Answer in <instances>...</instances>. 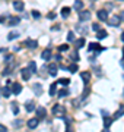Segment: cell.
<instances>
[{
	"mask_svg": "<svg viewBox=\"0 0 124 132\" xmlns=\"http://www.w3.org/2000/svg\"><path fill=\"white\" fill-rule=\"evenodd\" d=\"M48 18H50V19H54V18H56V15H54V13H50V15H48Z\"/></svg>",
	"mask_w": 124,
	"mask_h": 132,
	"instance_id": "cell-43",
	"label": "cell"
},
{
	"mask_svg": "<svg viewBox=\"0 0 124 132\" xmlns=\"http://www.w3.org/2000/svg\"><path fill=\"white\" fill-rule=\"evenodd\" d=\"M92 29H94V31H98V29H101V28H99V24H92Z\"/></svg>",
	"mask_w": 124,
	"mask_h": 132,
	"instance_id": "cell-37",
	"label": "cell"
},
{
	"mask_svg": "<svg viewBox=\"0 0 124 132\" xmlns=\"http://www.w3.org/2000/svg\"><path fill=\"white\" fill-rule=\"evenodd\" d=\"M56 91H57V82H53L50 85V95H56Z\"/></svg>",
	"mask_w": 124,
	"mask_h": 132,
	"instance_id": "cell-23",
	"label": "cell"
},
{
	"mask_svg": "<svg viewBox=\"0 0 124 132\" xmlns=\"http://www.w3.org/2000/svg\"><path fill=\"white\" fill-rule=\"evenodd\" d=\"M10 87H12V93H13L15 95H16V94H19L20 91H22V85H20V84L12 82V85H10Z\"/></svg>",
	"mask_w": 124,
	"mask_h": 132,
	"instance_id": "cell-8",
	"label": "cell"
},
{
	"mask_svg": "<svg viewBox=\"0 0 124 132\" xmlns=\"http://www.w3.org/2000/svg\"><path fill=\"white\" fill-rule=\"evenodd\" d=\"M57 63H51V65L48 66V72H50V75L51 76H56L57 75Z\"/></svg>",
	"mask_w": 124,
	"mask_h": 132,
	"instance_id": "cell-11",
	"label": "cell"
},
{
	"mask_svg": "<svg viewBox=\"0 0 124 132\" xmlns=\"http://www.w3.org/2000/svg\"><path fill=\"white\" fill-rule=\"evenodd\" d=\"M92 2H95V0H92Z\"/></svg>",
	"mask_w": 124,
	"mask_h": 132,
	"instance_id": "cell-50",
	"label": "cell"
},
{
	"mask_svg": "<svg viewBox=\"0 0 124 132\" xmlns=\"http://www.w3.org/2000/svg\"><path fill=\"white\" fill-rule=\"evenodd\" d=\"M89 50L91 52H101V50H104V47H101L98 43H91L89 44Z\"/></svg>",
	"mask_w": 124,
	"mask_h": 132,
	"instance_id": "cell-12",
	"label": "cell"
},
{
	"mask_svg": "<svg viewBox=\"0 0 124 132\" xmlns=\"http://www.w3.org/2000/svg\"><path fill=\"white\" fill-rule=\"evenodd\" d=\"M112 120H114V119H111V118H105V119H104V126H105V129H107V131L110 129Z\"/></svg>",
	"mask_w": 124,
	"mask_h": 132,
	"instance_id": "cell-21",
	"label": "cell"
},
{
	"mask_svg": "<svg viewBox=\"0 0 124 132\" xmlns=\"http://www.w3.org/2000/svg\"><path fill=\"white\" fill-rule=\"evenodd\" d=\"M88 94H89V88H85V91H83V98L88 97Z\"/></svg>",
	"mask_w": 124,
	"mask_h": 132,
	"instance_id": "cell-40",
	"label": "cell"
},
{
	"mask_svg": "<svg viewBox=\"0 0 124 132\" xmlns=\"http://www.w3.org/2000/svg\"><path fill=\"white\" fill-rule=\"evenodd\" d=\"M66 95H69V91L66 88H63V90L58 91V97H66Z\"/></svg>",
	"mask_w": 124,
	"mask_h": 132,
	"instance_id": "cell-32",
	"label": "cell"
},
{
	"mask_svg": "<svg viewBox=\"0 0 124 132\" xmlns=\"http://www.w3.org/2000/svg\"><path fill=\"white\" fill-rule=\"evenodd\" d=\"M53 113L56 114V116H64L66 114V109L63 107V106H60V104H54V107H53Z\"/></svg>",
	"mask_w": 124,
	"mask_h": 132,
	"instance_id": "cell-1",
	"label": "cell"
},
{
	"mask_svg": "<svg viewBox=\"0 0 124 132\" xmlns=\"http://www.w3.org/2000/svg\"><path fill=\"white\" fill-rule=\"evenodd\" d=\"M76 29L79 31V32H82V34H86V32H88V28H85V27H80V25H77Z\"/></svg>",
	"mask_w": 124,
	"mask_h": 132,
	"instance_id": "cell-33",
	"label": "cell"
},
{
	"mask_svg": "<svg viewBox=\"0 0 124 132\" xmlns=\"http://www.w3.org/2000/svg\"><path fill=\"white\" fill-rule=\"evenodd\" d=\"M70 57H72V60H79V56H77V48H75L72 53H70Z\"/></svg>",
	"mask_w": 124,
	"mask_h": 132,
	"instance_id": "cell-29",
	"label": "cell"
},
{
	"mask_svg": "<svg viewBox=\"0 0 124 132\" xmlns=\"http://www.w3.org/2000/svg\"><path fill=\"white\" fill-rule=\"evenodd\" d=\"M9 73H10V71H9V69H5V72H3V75H9Z\"/></svg>",
	"mask_w": 124,
	"mask_h": 132,
	"instance_id": "cell-44",
	"label": "cell"
},
{
	"mask_svg": "<svg viewBox=\"0 0 124 132\" xmlns=\"http://www.w3.org/2000/svg\"><path fill=\"white\" fill-rule=\"evenodd\" d=\"M25 46L28 48H37L38 47V43L35 41V40H26V41H25Z\"/></svg>",
	"mask_w": 124,
	"mask_h": 132,
	"instance_id": "cell-14",
	"label": "cell"
},
{
	"mask_svg": "<svg viewBox=\"0 0 124 132\" xmlns=\"http://www.w3.org/2000/svg\"><path fill=\"white\" fill-rule=\"evenodd\" d=\"M67 41H75V34H73V31H69V34H67Z\"/></svg>",
	"mask_w": 124,
	"mask_h": 132,
	"instance_id": "cell-34",
	"label": "cell"
},
{
	"mask_svg": "<svg viewBox=\"0 0 124 132\" xmlns=\"http://www.w3.org/2000/svg\"><path fill=\"white\" fill-rule=\"evenodd\" d=\"M19 37V32H16V31H15V32H9V35H7V40H15V38H18Z\"/></svg>",
	"mask_w": 124,
	"mask_h": 132,
	"instance_id": "cell-28",
	"label": "cell"
},
{
	"mask_svg": "<svg viewBox=\"0 0 124 132\" xmlns=\"http://www.w3.org/2000/svg\"><path fill=\"white\" fill-rule=\"evenodd\" d=\"M121 40H123V41H124V32L121 34Z\"/></svg>",
	"mask_w": 124,
	"mask_h": 132,
	"instance_id": "cell-46",
	"label": "cell"
},
{
	"mask_svg": "<svg viewBox=\"0 0 124 132\" xmlns=\"http://www.w3.org/2000/svg\"><path fill=\"white\" fill-rule=\"evenodd\" d=\"M73 7H75V9H76L77 12H79V10H82V9H83V2H82V0H76Z\"/></svg>",
	"mask_w": 124,
	"mask_h": 132,
	"instance_id": "cell-20",
	"label": "cell"
},
{
	"mask_svg": "<svg viewBox=\"0 0 124 132\" xmlns=\"http://www.w3.org/2000/svg\"><path fill=\"white\" fill-rule=\"evenodd\" d=\"M2 94H3V97H10V87H5L2 90Z\"/></svg>",
	"mask_w": 124,
	"mask_h": 132,
	"instance_id": "cell-26",
	"label": "cell"
},
{
	"mask_svg": "<svg viewBox=\"0 0 124 132\" xmlns=\"http://www.w3.org/2000/svg\"><path fill=\"white\" fill-rule=\"evenodd\" d=\"M70 15V7H63L61 9V16L63 18H67Z\"/></svg>",
	"mask_w": 124,
	"mask_h": 132,
	"instance_id": "cell-25",
	"label": "cell"
},
{
	"mask_svg": "<svg viewBox=\"0 0 124 132\" xmlns=\"http://www.w3.org/2000/svg\"><path fill=\"white\" fill-rule=\"evenodd\" d=\"M19 22H20V19L18 18V16H12V18H9V25H12V27L18 25Z\"/></svg>",
	"mask_w": 124,
	"mask_h": 132,
	"instance_id": "cell-19",
	"label": "cell"
},
{
	"mask_svg": "<svg viewBox=\"0 0 124 132\" xmlns=\"http://www.w3.org/2000/svg\"><path fill=\"white\" fill-rule=\"evenodd\" d=\"M123 56H124V47H123Z\"/></svg>",
	"mask_w": 124,
	"mask_h": 132,
	"instance_id": "cell-48",
	"label": "cell"
},
{
	"mask_svg": "<svg viewBox=\"0 0 124 132\" xmlns=\"http://www.w3.org/2000/svg\"><path fill=\"white\" fill-rule=\"evenodd\" d=\"M41 57H43L44 60H48V59L51 57V50H50V48H45V50L41 53Z\"/></svg>",
	"mask_w": 124,
	"mask_h": 132,
	"instance_id": "cell-17",
	"label": "cell"
},
{
	"mask_svg": "<svg viewBox=\"0 0 124 132\" xmlns=\"http://www.w3.org/2000/svg\"><path fill=\"white\" fill-rule=\"evenodd\" d=\"M25 107H26V112H34V109H35V104H34V101H26Z\"/></svg>",
	"mask_w": 124,
	"mask_h": 132,
	"instance_id": "cell-22",
	"label": "cell"
},
{
	"mask_svg": "<svg viewBox=\"0 0 124 132\" xmlns=\"http://www.w3.org/2000/svg\"><path fill=\"white\" fill-rule=\"evenodd\" d=\"M96 37H98V40H104V38H107V35H108V32L105 31V29H98L96 31Z\"/></svg>",
	"mask_w": 124,
	"mask_h": 132,
	"instance_id": "cell-15",
	"label": "cell"
},
{
	"mask_svg": "<svg viewBox=\"0 0 124 132\" xmlns=\"http://www.w3.org/2000/svg\"><path fill=\"white\" fill-rule=\"evenodd\" d=\"M5 60H6V63H9V62H12V60H13V56H6V59H5Z\"/></svg>",
	"mask_w": 124,
	"mask_h": 132,
	"instance_id": "cell-39",
	"label": "cell"
},
{
	"mask_svg": "<svg viewBox=\"0 0 124 132\" xmlns=\"http://www.w3.org/2000/svg\"><path fill=\"white\" fill-rule=\"evenodd\" d=\"M13 125H15V126H20V125H22V120H15Z\"/></svg>",
	"mask_w": 124,
	"mask_h": 132,
	"instance_id": "cell-41",
	"label": "cell"
},
{
	"mask_svg": "<svg viewBox=\"0 0 124 132\" xmlns=\"http://www.w3.org/2000/svg\"><path fill=\"white\" fill-rule=\"evenodd\" d=\"M13 7H15V10H18V12H22V10L25 9V5H24V2H20V0H15Z\"/></svg>",
	"mask_w": 124,
	"mask_h": 132,
	"instance_id": "cell-7",
	"label": "cell"
},
{
	"mask_svg": "<svg viewBox=\"0 0 124 132\" xmlns=\"http://www.w3.org/2000/svg\"><path fill=\"white\" fill-rule=\"evenodd\" d=\"M107 21H108V25H111V27H118L120 25V21H121V19H120V16H111V18H108L107 19Z\"/></svg>",
	"mask_w": 124,
	"mask_h": 132,
	"instance_id": "cell-3",
	"label": "cell"
},
{
	"mask_svg": "<svg viewBox=\"0 0 124 132\" xmlns=\"http://www.w3.org/2000/svg\"><path fill=\"white\" fill-rule=\"evenodd\" d=\"M20 75H22V79H24V81H29V79H31V75H32V72L29 71L28 68H25V69H22Z\"/></svg>",
	"mask_w": 124,
	"mask_h": 132,
	"instance_id": "cell-6",
	"label": "cell"
},
{
	"mask_svg": "<svg viewBox=\"0 0 124 132\" xmlns=\"http://www.w3.org/2000/svg\"><path fill=\"white\" fill-rule=\"evenodd\" d=\"M58 84H61V85H69L70 84V79H67V78H61V79H58Z\"/></svg>",
	"mask_w": 124,
	"mask_h": 132,
	"instance_id": "cell-31",
	"label": "cell"
},
{
	"mask_svg": "<svg viewBox=\"0 0 124 132\" xmlns=\"http://www.w3.org/2000/svg\"><path fill=\"white\" fill-rule=\"evenodd\" d=\"M35 113H37V118L38 119H44L47 116V110H45V107H37Z\"/></svg>",
	"mask_w": 124,
	"mask_h": 132,
	"instance_id": "cell-4",
	"label": "cell"
},
{
	"mask_svg": "<svg viewBox=\"0 0 124 132\" xmlns=\"http://www.w3.org/2000/svg\"><path fill=\"white\" fill-rule=\"evenodd\" d=\"M32 91L35 95H41L43 94V85L38 84V82H35V84L32 85Z\"/></svg>",
	"mask_w": 124,
	"mask_h": 132,
	"instance_id": "cell-5",
	"label": "cell"
},
{
	"mask_svg": "<svg viewBox=\"0 0 124 132\" xmlns=\"http://www.w3.org/2000/svg\"><path fill=\"white\" fill-rule=\"evenodd\" d=\"M64 122H66V128L69 129V126H70V120H69V119H64Z\"/></svg>",
	"mask_w": 124,
	"mask_h": 132,
	"instance_id": "cell-42",
	"label": "cell"
},
{
	"mask_svg": "<svg viewBox=\"0 0 124 132\" xmlns=\"http://www.w3.org/2000/svg\"><path fill=\"white\" fill-rule=\"evenodd\" d=\"M28 69L32 72V73L37 72V65H35V62H29V63H28Z\"/></svg>",
	"mask_w": 124,
	"mask_h": 132,
	"instance_id": "cell-24",
	"label": "cell"
},
{
	"mask_svg": "<svg viewBox=\"0 0 124 132\" xmlns=\"http://www.w3.org/2000/svg\"><path fill=\"white\" fill-rule=\"evenodd\" d=\"M91 16H92V13L89 12V10H79V21L80 22H85V21H89L91 19Z\"/></svg>",
	"mask_w": 124,
	"mask_h": 132,
	"instance_id": "cell-2",
	"label": "cell"
},
{
	"mask_svg": "<svg viewBox=\"0 0 124 132\" xmlns=\"http://www.w3.org/2000/svg\"><path fill=\"white\" fill-rule=\"evenodd\" d=\"M0 22H2V19H0Z\"/></svg>",
	"mask_w": 124,
	"mask_h": 132,
	"instance_id": "cell-49",
	"label": "cell"
},
{
	"mask_svg": "<svg viewBox=\"0 0 124 132\" xmlns=\"http://www.w3.org/2000/svg\"><path fill=\"white\" fill-rule=\"evenodd\" d=\"M69 71L72 72V73H76L77 72V65L76 63H70V65H69Z\"/></svg>",
	"mask_w": 124,
	"mask_h": 132,
	"instance_id": "cell-27",
	"label": "cell"
},
{
	"mask_svg": "<svg viewBox=\"0 0 124 132\" xmlns=\"http://www.w3.org/2000/svg\"><path fill=\"white\" fill-rule=\"evenodd\" d=\"M85 46V38L82 37V38H79V40H75V47L76 48H80V47H83Z\"/></svg>",
	"mask_w": 124,
	"mask_h": 132,
	"instance_id": "cell-18",
	"label": "cell"
},
{
	"mask_svg": "<svg viewBox=\"0 0 124 132\" xmlns=\"http://www.w3.org/2000/svg\"><path fill=\"white\" fill-rule=\"evenodd\" d=\"M121 66H123V68H124V59H123V62H121Z\"/></svg>",
	"mask_w": 124,
	"mask_h": 132,
	"instance_id": "cell-47",
	"label": "cell"
},
{
	"mask_svg": "<svg viewBox=\"0 0 124 132\" xmlns=\"http://www.w3.org/2000/svg\"><path fill=\"white\" fill-rule=\"evenodd\" d=\"M31 13H32V16L35 19H38V18H41V13H39L38 10H32V12H31Z\"/></svg>",
	"mask_w": 124,
	"mask_h": 132,
	"instance_id": "cell-36",
	"label": "cell"
},
{
	"mask_svg": "<svg viewBox=\"0 0 124 132\" xmlns=\"http://www.w3.org/2000/svg\"><path fill=\"white\" fill-rule=\"evenodd\" d=\"M38 123H39V119L38 118L29 119V120H28V128H29V129H35V128L38 126Z\"/></svg>",
	"mask_w": 124,
	"mask_h": 132,
	"instance_id": "cell-9",
	"label": "cell"
},
{
	"mask_svg": "<svg viewBox=\"0 0 124 132\" xmlns=\"http://www.w3.org/2000/svg\"><path fill=\"white\" fill-rule=\"evenodd\" d=\"M10 106H12V112H13V114H18V113H19V109H18V103H15V101H13V103L10 104Z\"/></svg>",
	"mask_w": 124,
	"mask_h": 132,
	"instance_id": "cell-30",
	"label": "cell"
},
{
	"mask_svg": "<svg viewBox=\"0 0 124 132\" xmlns=\"http://www.w3.org/2000/svg\"><path fill=\"white\" fill-rule=\"evenodd\" d=\"M69 50V46L67 44H61L60 47H58V52H67Z\"/></svg>",
	"mask_w": 124,
	"mask_h": 132,
	"instance_id": "cell-35",
	"label": "cell"
},
{
	"mask_svg": "<svg viewBox=\"0 0 124 132\" xmlns=\"http://www.w3.org/2000/svg\"><path fill=\"white\" fill-rule=\"evenodd\" d=\"M123 114H124V104H121V106L118 107V110L115 112V114H114V119H118V118H121Z\"/></svg>",
	"mask_w": 124,
	"mask_h": 132,
	"instance_id": "cell-16",
	"label": "cell"
},
{
	"mask_svg": "<svg viewBox=\"0 0 124 132\" xmlns=\"http://www.w3.org/2000/svg\"><path fill=\"white\" fill-rule=\"evenodd\" d=\"M0 132H7V128L5 125H0Z\"/></svg>",
	"mask_w": 124,
	"mask_h": 132,
	"instance_id": "cell-38",
	"label": "cell"
},
{
	"mask_svg": "<svg viewBox=\"0 0 124 132\" xmlns=\"http://www.w3.org/2000/svg\"><path fill=\"white\" fill-rule=\"evenodd\" d=\"M120 19H121V21H124V10L121 12V15H120Z\"/></svg>",
	"mask_w": 124,
	"mask_h": 132,
	"instance_id": "cell-45",
	"label": "cell"
},
{
	"mask_svg": "<svg viewBox=\"0 0 124 132\" xmlns=\"http://www.w3.org/2000/svg\"><path fill=\"white\" fill-rule=\"evenodd\" d=\"M120 2H123V0H120Z\"/></svg>",
	"mask_w": 124,
	"mask_h": 132,
	"instance_id": "cell-51",
	"label": "cell"
},
{
	"mask_svg": "<svg viewBox=\"0 0 124 132\" xmlns=\"http://www.w3.org/2000/svg\"><path fill=\"white\" fill-rule=\"evenodd\" d=\"M91 72H86V71H83V72H80V78L83 79V82L85 84H88L89 82V79H91Z\"/></svg>",
	"mask_w": 124,
	"mask_h": 132,
	"instance_id": "cell-13",
	"label": "cell"
},
{
	"mask_svg": "<svg viewBox=\"0 0 124 132\" xmlns=\"http://www.w3.org/2000/svg\"><path fill=\"white\" fill-rule=\"evenodd\" d=\"M98 19H99V21H107V19H108V12L105 9L98 10Z\"/></svg>",
	"mask_w": 124,
	"mask_h": 132,
	"instance_id": "cell-10",
	"label": "cell"
}]
</instances>
